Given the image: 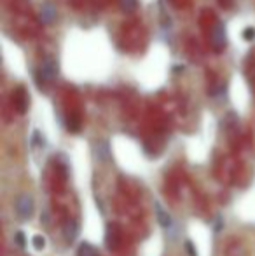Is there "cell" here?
Here are the masks:
<instances>
[{
  "mask_svg": "<svg viewBox=\"0 0 255 256\" xmlns=\"http://www.w3.org/2000/svg\"><path fill=\"white\" fill-rule=\"evenodd\" d=\"M34 208H35L34 199H32V196H28V194H21V196L16 199V202H14L16 216H18V220H21V222H27V220L32 218Z\"/></svg>",
  "mask_w": 255,
  "mask_h": 256,
  "instance_id": "cell-1",
  "label": "cell"
},
{
  "mask_svg": "<svg viewBox=\"0 0 255 256\" xmlns=\"http://www.w3.org/2000/svg\"><path fill=\"white\" fill-rule=\"evenodd\" d=\"M56 75H58V63H56V60H53V58H46L44 61H42L41 68H39V74H37V82L41 84L42 82H53L56 78Z\"/></svg>",
  "mask_w": 255,
  "mask_h": 256,
  "instance_id": "cell-2",
  "label": "cell"
},
{
  "mask_svg": "<svg viewBox=\"0 0 255 256\" xmlns=\"http://www.w3.org/2000/svg\"><path fill=\"white\" fill-rule=\"evenodd\" d=\"M227 44V35H225V28L222 23H215L213 30H211V46H213L217 51H222Z\"/></svg>",
  "mask_w": 255,
  "mask_h": 256,
  "instance_id": "cell-3",
  "label": "cell"
},
{
  "mask_svg": "<svg viewBox=\"0 0 255 256\" xmlns=\"http://www.w3.org/2000/svg\"><path fill=\"white\" fill-rule=\"evenodd\" d=\"M121 242V228L117 225H107L105 230V246L109 251L117 250Z\"/></svg>",
  "mask_w": 255,
  "mask_h": 256,
  "instance_id": "cell-4",
  "label": "cell"
},
{
  "mask_svg": "<svg viewBox=\"0 0 255 256\" xmlns=\"http://www.w3.org/2000/svg\"><path fill=\"white\" fill-rule=\"evenodd\" d=\"M28 103H30V100H28L27 89H25L23 86H20V88L14 91V104H16L18 112H20V114H25V112L28 110Z\"/></svg>",
  "mask_w": 255,
  "mask_h": 256,
  "instance_id": "cell-5",
  "label": "cell"
},
{
  "mask_svg": "<svg viewBox=\"0 0 255 256\" xmlns=\"http://www.w3.org/2000/svg\"><path fill=\"white\" fill-rule=\"evenodd\" d=\"M154 211H156V218H157V222H159V225L163 226V228H170L171 223H173V220H171L170 212L161 206L159 200L154 202Z\"/></svg>",
  "mask_w": 255,
  "mask_h": 256,
  "instance_id": "cell-6",
  "label": "cell"
},
{
  "mask_svg": "<svg viewBox=\"0 0 255 256\" xmlns=\"http://www.w3.org/2000/svg\"><path fill=\"white\" fill-rule=\"evenodd\" d=\"M93 152H95V157L98 158L100 162H107L110 158V146L105 140L96 142L95 145H93Z\"/></svg>",
  "mask_w": 255,
  "mask_h": 256,
  "instance_id": "cell-7",
  "label": "cell"
},
{
  "mask_svg": "<svg viewBox=\"0 0 255 256\" xmlns=\"http://www.w3.org/2000/svg\"><path fill=\"white\" fill-rule=\"evenodd\" d=\"M79 236V223L75 220H68L63 226V239L67 242H74Z\"/></svg>",
  "mask_w": 255,
  "mask_h": 256,
  "instance_id": "cell-8",
  "label": "cell"
},
{
  "mask_svg": "<svg viewBox=\"0 0 255 256\" xmlns=\"http://www.w3.org/2000/svg\"><path fill=\"white\" fill-rule=\"evenodd\" d=\"M55 18H56V7L53 6L51 2L42 4V7H41V20H42V23H53V21H55Z\"/></svg>",
  "mask_w": 255,
  "mask_h": 256,
  "instance_id": "cell-9",
  "label": "cell"
},
{
  "mask_svg": "<svg viewBox=\"0 0 255 256\" xmlns=\"http://www.w3.org/2000/svg\"><path fill=\"white\" fill-rule=\"evenodd\" d=\"M77 256H98V251H96L89 242H82L77 250Z\"/></svg>",
  "mask_w": 255,
  "mask_h": 256,
  "instance_id": "cell-10",
  "label": "cell"
},
{
  "mask_svg": "<svg viewBox=\"0 0 255 256\" xmlns=\"http://www.w3.org/2000/svg\"><path fill=\"white\" fill-rule=\"evenodd\" d=\"M119 7L124 12H131L136 7V0H119Z\"/></svg>",
  "mask_w": 255,
  "mask_h": 256,
  "instance_id": "cell-11",
  "label": "cell"
},
{
  "mask_svg": "<svg viewBox=\"0 0 255 256\" xmlns=\"http://www.w3.org/2000/svg\"><path fill=\"white\" fill-rule=\"evenodd\" d=\"M32 244H34V250L35 251H42L46 248V239L42 236H34V239H32Z\"/></svg>",
  "mask_w": 255,
  "mask_h": 256,
  "instance_id": "cell-12",
  "label": "cell"
},
{
  "mask_svg": "<svg viewBox=\"0 0 255 256\" xmlns=\"http://www.w3.org/2000/svg\"><path fill=\"white\" fill-rule=\"evenodd\" d=\"M68 129H70L72 132H77L79 129H81V120H79L77 115H72V117L68 118Z\"/></svg>",
  "mask_w": 255,
  "mask_h": 256,
  "instance_id": "cell-13",
  "label": "cell"
},
{
  "mask_svg": "<svg viewBox=\"0 0 255 256\" xmlns=\"http://www.w3.org/2000/svg\"><path fill=\"white\" fill-rule=\"evenodd\" d=\"M14 239H16V244L20 248H25V234L23 232H16V236H14Z\"/></svg>",
  "mask_w": 255,
  "mask_h": 256,
  "instance_id": "cell-14",
  "label": "cell"
},
{
  "mask_svg": "<svg viewBox=\"0 0 255 256\" xmlns=\"http://www.w3.org/2000/svg\"><path fill=\"white\" fill-rule=\"evenodd\" d=\"M243 37H245V40H253L255 30H253V28H246V30L243 32Z\"/></svg>",
  "mask_w": 255,
  "mask_h": 256,
  "instance_id": "cell-15",
  "label": "cell"
},
{
  "mask_svg": "<svg viewBox=\"0 0 255 256\" xmlns=\"http://www.w3.org/2000/svg\"><path fill=\"white\" fill-rule=\"evenodd\" d=\"M185 250H187L189 256H197V253H196V250H194V246H192L191 240H187V242H185Z\"/></svg>",
  "mask_w": 255,
  "mask_h": 256,
  "instance_id": "cell-16",
  "label": "cell"
}]
</instances>
